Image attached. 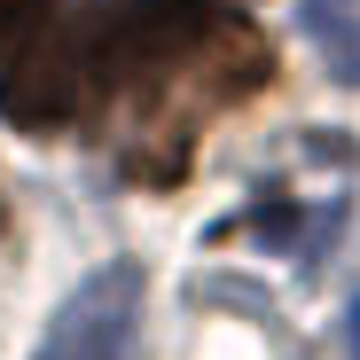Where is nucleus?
<instances>
[{"label": "nucleus", "instance_id": "nucleus-1", "mask_svg": "<svg viewBox=\"0 0 360 360\" xmlns=\"http://www.w3.org/2000/svg\"><path fill=\"white\" fill-rule=\"evenodd\" d=\"M94 94H102V79H94V55H86L79 24L32 39L16 63L0 71V110H8V126H24V134H55V126H71V117H86Z\"/></svg>", "mask_w": 360, "mask_h": 360}, {"label": "nucleus", "instance_id": "nucleus-2", "mask_svg": "<svg viewBox=\"0 0 360 360\" xmlns=\"http://www.w3.org/2000/svg\"><path fill=\"white\" fill-rule=\"evenodd\" d=\"M134 321H141V266L110 259L55 306V321L32 345V360H126L134 352Z\"/></svg>", "mask_w": 360, "mask_h": 360}, {"label": "nucleus", "instance_id": "nucleus-3", "mask_svg": "<svg viewBox=\"0 0 360 360\" xmlns=\"http://www.w3.org/2000/svg\"><path fill=\"white\" fill-rule=\"evenodd\" d=\"M306 39L329 55V71L345 79V86H360V8L352 0H306Z\"/></svg>", "mask_w": 360, "mask_h": 360}, {"label": "nucleus", "instance_id": "nucleus-4", "mask_svg": "<svg viewBox=\"0 0 360 360\" xmlns=\"http://www.w3.org/2000/svg\"><path fill=\"white\" fill-rule=\"evenodd\" d=\"M39 24H47V0H0V47H16Z\"/></svg>", "mask_w": 360, "mask_h": 360}, {"label": "nucleus", "instance_id": "nucleus-5", "mask_svg": "<svg viewBox=\"0 0 360 360\" xmlns=\"http://www.w3.org/2000/svg\"><path fill=\"white\" fill-rule=\"evenodd\" d=\"M345 345H352V360H360V297H352V329H345Z\"/></svg>", "mask_w": 360, "mask_h": 360}]
</instances>
